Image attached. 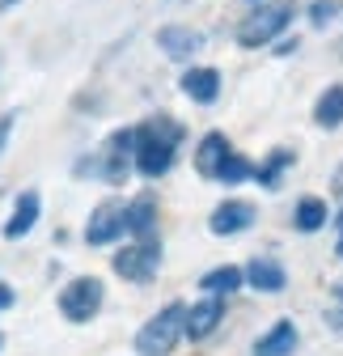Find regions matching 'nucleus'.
Masks as SVG:
<instances>
[{
  "label": "nucleus",
  "mask_w": 343,
  "mask_h": 356,
  "mask_svg": "<svg viewBox=\"0 0 343 356\" xmlns=\"http://www.w3.org/2000/svg\"><path fill=\"white\" fill-rule=\"evenodd\" d=\"M157 47L169 56V60H191V56H199L203 51V34L199 30H191V26H161L157 30Z\"/></svg>",
  "instance_id": "nucleus-10"
},
{
  "label": "nucleus",
  "mask_w": 343,
  "mask_h": 356,
  "mask_svg": "<svg viewBox=\"0 0 343 356\" xmlns=\"http://www.w3.org/2000/svg\"><path fill=\"white\" fill-rule=\"evenodd\" d=\"M288 165H296V153H288V149H276V153H271V157H267L263 165H254V174H250V178H259V187L276 191Z\"/></svg>",
  "instance_id": "nucleus-17"
},
{
  "label": "nucleus",
  "mask_w": 343,
  "mask_h": 356,
  "mask_svg": "<svg viewBox=\"0 0 343 356\" xmlns=\"http://www.w3.org/2000/svg\"><path fill=\"white\" fill-rule=\"evenodd\" d=\"M221 323H225V301L221 297H203V301H195L183 314V335L199 343V339H208L212 331H217Z\"/></svg>",
  "instance_id": "nucleus-9"
},
{
  "label": "nucleus",
  "mask_w": 343,
  "mask_h": 356,
  "mask_svg": "<svg viewBox=\"0 0 343 356\" xmlns=\"http://www.w3.org/2000/svg\"><path fill=\"white\" fill-rule=\"evenodd\" d=\"M326 323H331L335 331H343V284H335V289H331V305H326Z\"/></svg>",
  "instance_id": "nucleus-21"
},
{
  "label": "nucleus",
  "mask_w": 343,
  "mask_h": 356,
  "mask_svg": "<svg viewBox=\"0 0 343 356\" xmlns=\"http://www.w3.org/2000/svg\"><path fill=\"white\" fill-rule=\"evenodd\" d=\"M0 348H5V335H0Z\"/></svg>",
  "instance_id": "nucleus-28"
},
{
  "label": "nucleus",
  "mask_w": 343,
  "mask_h": 356,
  "mask_svg": "<svg viewBox=\"0 0 343 356\" xmlns=\"http://www.w3.org/2000/svg\"><path fill=\"white\" fill-rule=\"evenodd\" d=\"M178 85H183V94L191 102H199V106H212L221 98V72L217 68H187Z\"/></svg>",
  "instance_id": "nucleus-13"
},
{
  "label": "nucleus",
  "mask_w": 343,
  "mask_h": 356,
  "mask_svg": "<svg viewBox=\"0 0 343 356\" xmlns=\"http://www.w3.org/2000/svg\"><path fill=\"white\" fill-rule=\"evenodd\" d=\"M335 225H339V238H343V212H339V220H335Z\"/></svg>",
  "instance_id": "nucleus-27"
},
{
  "label": "nucleus",
  "mask_w": 343,
  "mask_h": 356,
  "mask_svg": "<svg viewBox=\"0 0 343 356\" xmlns=\"http://www.w3.org/2000/svg\"><path fill=\"white\" fill-rule=\"evenodd\" d=\"M314 123L318 127H339L343 123V85H326V94L314 106Z\"/></svg>",
  "instance_id": "nucleus-19"
},
{
  "label": "nucleus",
  "mask_w": 343,
  "mask_h": 356,
  "mask_svg": "<svg viewBox=\"0 0 343 356\" xmlns=\"http://www.w3.org/2000/svg\"><path fill=\"white\" fill-rule=\"evenodd\" d=\"M13 305V289L9 284H0V309H9Z\"/></svg>",
  "instance_id": "nucleus-25"
},
{
  "label": "nucleus",
  "mask_w": 343,
  "mask_h": 356,
  "mask_svg": "<svg viewBox=\"0 0 343 356\" xmlns=\"http://www.w3.org/2000/svg\"><path fill=\"white\" fill-rule=\"evenodd\" d=\"M292 225L301 229V234H318V229L326 225V200L306 195L301 204H296V212H292Z\"/></svg>",
  "instance_id": "nucleus-18"
},
{
  "label": "nucleus",
  "mask_w": 343,
  "mask_h": 356,
  "mask_svg": "<svg viewBox=\"0 0 343 356\" xmlns=\"http://www.w3.org/2000/svg\"><path fill=\"white\" fill-rule=\"evenodd\" d=\"M296 17V5L292 0H271V5H259L250 17L237 22V47H267V42L284 38V30L292 26Z\"/></svg>",
  "instance_id": "nucleus-2"
},
{
  "label": "nucleus",
  "mask_w": 343,
  "mask_h": 356,
  "mask_svg": "<svg viewBox=\"0 0 343 356\" xmlns=\"http://www.w3.org/2000/svg\"><path fill=\"white\" fill-rule=\"evenodd\" d=\"M123 234H127V225H123V204L119 200L98 204L94 216H90V225H85V242L90 246H115Z\"/></svg>",
  "instance_id": "nucleus-6"
},
{
  "label": "nucleus",
  "mask_w": 343,
  "mask_h": 356,
  "mask_svg": "<svg viewBox=\"0 0 343 356\" xmlns=\"http://www.w3.org/2000/svg\"><path fill=\"white\" fill-rule=\"evenodd\" d=\"M296 51V38H276V56H292Z\"/></svg>",
  "instance_id": "nucleus-24"
},
{
  "label": "nucleus",
  "mask_w": 343,
  "mask_h": 356,
  "mask_svg": "<svg viewBox=\"0 0 343 356\" xmlns=\"http://www.w3.org/2000/svg\"><path fill=\"white\" fill-rule=\"evenodd\" d=\"M229 149H233V145H229L225 131H208V136L199 140V149H195V170H199L203 178H217V165L225 161Z\"/></svg>",
  "instance_id": "nucleus-15"
},
{
  "label": "nucleus",
  "mask_w": 343,
  "mask_h": 356,
  "mask_svg": "<svg viewBox=\"0 0 343 356\" xmlns=\"http://www.w3.org/2000/svg\"><path fill=\"white\" fill-rule=\"evenodd\" d=\"M102 301H106V289H102V280L98 276H76V280H68L64 289H60V314L68 318V323H94L98 318V309H102Z\"/></svg>",
  "instance_id": "nucleus-4"
},
{
  "label": "nucleus",
  "mask_w": 343,
  "mask_h": 356,
  "mask_svg": "<svg viewBox=\"0 0 343 356\" xmlns=\"http://www.w3.org/2000/svg\"><path fill=\"white\" fill-rule=\"evenodd\" d=\"M331 13H339V5H331V0H318V5L310 9V22H314V26H326Z\"/></svg>",
  "instance_id": "nucleus-23"
},
{
  "label": "nucleus",
  "mask_w": 343,
  "mask_h": 356,
  "mask_svg": "<svg viewBox=\"0 0 343 356\" xmlns=\"http://www.w3.org/2000/svg\"><path fill=\"white\" fill-rule=\"evenodd\" d=\"M17 5H22V0H0V17H5L9 9H17Z\"/></svg>",
  "instance_id": "nucleus-26"
},
{
  "label": "nucleus",
  "mask_w": 343,
  "mask_h": 356,
  "mask_svg": "<svg viewBox=\"0 0 343 356\" xmlns=\"http://www.w3.org/2000/svg\"><path fill=\"white\" fill-rule=\"evenodd\" d=\"M110 267H115V276L132 280V284H144V280L157 276V267H161V242L157 238L127 242V246H119V254L110 259Z\"/></svg>",
  "instance_id": "nucleus-5"
},
{
  "label": "nucleus",
  "mask_w": 343,
  "mask_h": 356,
  "mask_svg": "<svg viewBox=\"0 0 343 356\" xmlns=\"http://www.w3.org/2000/svg\"><path fill=\"white\" fill-rule=\"evenodd\" d=\"M250 174H254V165H250L242 153H233V149H229V153H225V161L217 165V183H225V187H237V183H246Z\"/></svg>",
  "instance_id": "nucleus-20"
},
{
  "label": "nucleus",
  "mask_w": 343,
  "mask_h": 356,
  "mask_svg": "<svg viewBox=\"0 0 343 356\" xmlns=\"http://www.w3.org/2000/svg\"><path fill=\"white\" fill-rule=\"evenodd\" d=\"M242 284H246V280H242V267H233V263L212 267V272L199 276V289H203L208 297H229V293H237Z\"/></svg>",
  "instance_id": "nucleus-16"
},
{
  "label": "nucleus",
  "mask_w": 343,
  "mask_h": 356,
  "mask_svg": "<svg viewBox=\"0 0 343 356\" xmlns=\"http://www.w3.org/2000/svg\"><path fill=\"white\" fill-rule=\"evenodd\" d=\"M187 136L178 119L169 115H153L149 123L136 127V149H132V170L140 178H149V183H157V178H165L169 170H174V149L178 140Z\"/></svg>",
  "instance_id": "nucleus-1"
},
{
  "label": "nucleus",
  "mask_w": 343,
  "mask_h": 356,
  "mask_svg": "<svg viewBox=\"0 0 343 356\" xmlns=\"http://www.w3.org/2000/svg\"><path fill=\"white\" fill-rule=\"evenodd\" d=\"M183 314H187L183 301H169L165 309H157L136 331V356H169L174 352V343L183 339Z\"/></svg>",
  "instance_id": "nucleus-3"
},
{
  "label": "nucleus",
  "mask_w": 343,
  "mask_h": 356,
  "mask_svg": "<svg viewBox=\"0 0 343 356\" xmlns=\"http://www.w3.org/2000/svg\"><path fill=\"white\" fill-rule=\"evenodd\" d=\"M123 225L136 242L140 238H157V200L153 195H136L132 204H123Z\"/></svg>",
  "instance_id": "nucleus-12"
},
{
  "label": "nucleus",
  "mask_w": 343,
  "mask_h": 356,
  "mask_svg": "<svg viewBox=\"0 0 343 356\" xmlns=\"http://www.w3.org/2000/svg\"><path fill=\"white\" fill-rule=\"evenodd\" d=\"M242 280H246L254 293H267V297H276V293H284V289H288V272H284V263H280V259H271V254H254V259L242 267Z\"/></svg>",
  "instance_id": "nucleus-7"
},
{
  "label": "nucleus",
  "mask_w": 343,
  "mask_h": 356,
  "mask_svg": "<svg viewBox=\"0 0 343 356\" xmlns=\"http://www.w3.org/2000/svg\"><path fill=\"white\" fill-rule=\"evenodd\" d=\"M38 216H42V200H38V191H22L17 200H13V212H9V220H5V234L9 242H17V238H26L34 225H38Z\"/></svg>",
  "instance_id": "nucleus-11"
},
{
  "label": "nucleus",
  "mask_w": 343,
  "mask_h": 356,
  "mask_svg": "<svg viewBox=\"0 0 343 356\" xmlns=\"http://www.w3.org/2000/svg\"><path fill=\"white\" fill-rule=\"evenodd\" d=\"M254 225V204L250 200H225L212 208L208 216V229L217 234V238H233V234H246Z\"/></svg>",
  "instance_id": "nucleus-8"
},
{
  "label": "nucleus",
  "mask_w": 343,
  "mask_h": 356,
  "mask_svg": "<svg viewBox=\"0 0 343 356\" xmlns=\"http://www.w3.org/2000/svg\"><path fill=\"white\" fill-rule=\"evenodd\" d=\"M13 127H17V111H5L0 115V157H5V149L13 140Z\"/></svg>",
  "instance_id": "nucleus-22"
},
{
  "label": "nucleus",
  "mask_w": 343,
  "mask_h": 356,
  "mask_svg": "<svg viewBox=\"0 0 343 356\" xmlns=\"http://www.w3.org/2000/svg\"><path fill=\"white\" fill-rule=\"evenodd\" d=\"M296 352V327L288 318H280L267 335L254 339V356H292Z\"/></svg>",
  "instance_id": "nucleus-14"
}]
</instances>
